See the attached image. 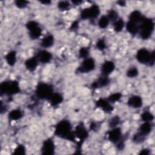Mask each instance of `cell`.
<instances>
[{"instance_id":"obj_17","label":"cell","mask_w":155,"mask_h":155,"mask_svg":"<svg viewBox=\"0 0 155 155\" xmlns=\"http://www.w3.org/2000/svg\"><path fill=\"white\" fill-rule=\"evenodd\" d=\"M143 18L144 16L142 15L141 13L139 11L134 10L130 13L129 16V21L140 24V22L142 21Z\"/></svg>"},{"instance_id":"obj_6","label":"cell","mask_w":155,"mask_h":155,"mask_svg":"<svg viewBox=\"0 0 155 155\" xmlns=\"http://www.w3.org/2000/svg\"><path fill=\"white\" fill-rule=\"evenodd\" d=\"M100 13V8L97 5L94 4L90 7L85 8L82 10L81 17L82 19H91L96 18Z\"/></svg>"},{"instance_id":"obj_18","label":"cell","mask_w":155,"mask_h":155,"mask_svg":"<svg viewBox=\"0 0 155 155\" xmlns=\"http://www.w3.org/2000/svg\"><path fill=\"white\" fill-rule=\"evenodd\" d=\"M126 28L127 31L131 35L136 34L140 29V24L135 23L134 22L128 21L126 24Z\"/></svg>"},{"instance_id":"obj_7","label":"cell","mask_w":155,"mask_h":155,"mask_svg":"<svg viewBox=\"0 0 155 155\" xmlns=\"http://www.w3.org/2000/svg\"><path fill=\"white\" fill-rule=\"evenodd\" d=\"M95 68V62L93 58H87L84 59L78 71L80 73H88L93 70Z\"/></svg>"},{"instance_id":"obj_22","label":"cell","mask_w":155,"mask_h":155,"mask_svg":"<svg viewBox=\"0 0 155 155\" xmlns=\"http://www.w3.org/2000/svg\"><path fill=\"white\" fill-rule=\"evenodd\" d=\"M5 60L9 65L13 66L16 61V52L15 51H11L8 52L5 56Z\"/></svg>"},{"instance_id":"obj_25","label":"cell","mask_w":155,"mask_h":155,"mask_svg":"<svg viewBox=\"0 0 155 155\" xmlns=\"http://www.w3.org/2000/svg\"><path fill=\"white\" fill-rule=\"evenodd\" d=\"M114 25V30L116 32H120L122 30L124 27V22L122 19L118 18L113 24Z\"/></svg>"},{"instance_id":"obj_37","label":"cell","mask_w":155,"mask_h":155,"mask_svg":"<svg viewBox=\"0 0 155 155\" xmlns=\"http://www.w3.org/2000/svg\"><path fill=\"white\" fill-rule=\"evenodd\" d=\"M96 47L100 50H103L104 49H105L106 45H105V42L104 40L102 39L98 40L97 42H96Z\"/></svg>"},{"instance_id":"obj_8","label":"cell","mask_w":155,"mask_h":155,"mask_svg":"<svg viewBox=\"0 0 155 155\" xmlns=\"http://www.w3.org/2000/svg\"><path fill=\"white\" fill-rule=\"evenodd\" d=\"M42 153L46 155H51L54 153V145L53 140L50 139H48L43 143L42 148Z\"/></svg>"},{"instance_id":"obj_27","label":"cell","mask_w":155,"mask_h":155,"mask_svg":"<svg viewBox=\"0 0 155 155\" xmlns=\"http://www.w3.org/2000/svg\"><path fill=\"white\" fill-rule=\"evenodd\" d=\"M138 74H139V71L136 67H132L130 68L127 72V76L131 78L136 77L138 75Z\"/></svg>"},{"instance_id":"obj_36","label":"cell","mask_w":155,"mask_h":155,"mask_svg":"<svg viewBox=\"0 0 155 155\" xmlns=\"http://www.w3.org/2000/svg\"><path fill=\"white\" fill-rule=\"evenodd\" d=\"M15 5L17 7L19 8H23L27 7L28 2L27 1H24V0H17L15 2Z\"/></svg>"},{"instance_id":"obj_33","label":"cell","mask_w":155,"mask_h":155,"mask_svg":"<svg viewBox=\"0 0 155 155\" xmlns=\"http://www.w3.org/2000/svg\"><path fill=\"white\" fill-rule=\"evenodd\" d=\"M38 27H39L38 23L36 22V21H30L28 22L26 24V27L30 31L34 30L35 28H36Z\"/></svg>"},{"instance_id":"obj_9","label":"cell","mask_w":155,"mask_h":155,"mask_svg":"<svg viewBox=\"0 0 155 155\" xmlns=\"http://www.w3.org/2000/svg\"><path fill=\"white\" fill-rule=\"evenodd\" d=\"M108 139L114 143H117L121 140L122 131L120 128H114L108 133Z\"/></svg>"},{"instance_id":"obj_12","label":"cell","mask_w":155,"mask_h":155,"mask_svg":"<svg viewBox=\"0 0 155 155\" xmlns=\"http://www.w3.org/2000/svg\"><path fill=\"white\" fill-rule=\"evenodd\" d=\"M36 58L38 59V61L42 63H48L52 58L51 54L46 50H41L38 52Z\"/></svg>"},{"instance_id":"obj_30","label":"cell","mask_w":155,"mask_h":155,"mask_svg":"<svg viewBox=\"0 0 155 155\" xmlns=\"http://www.w3.org/2000/svg\"><path fill=\"white\" fill-rule=\"evenodd\" d=\"M121 96H122V94L119 93H114V94H112L110 96H109L107 100L109 102H114L119 101L120 99Z\"/></svg>"},{"instance_id":"obj_40","label":"cell","mask_w":155,"mask_h":155,"mask_svg":"<svg viewBox=\"0 0 155 155\" xmlns=\"http://www.w3.org/2000/svg\"><path fill=\"white\" fill-rule=\"evenodd\" d=\"M42 4H50L51 3V1H40Z\"/></svg>"},{"instance_id":"obj_1","label":"cell","mask_w":155,"mask_h":155,"mask_svg":"<svg viewBox=\"0 0 155 155\" xmlns=\"http://www.w3.org/2000/svg\"><path fill=\"white\" fill-rule=\"evenodd\" d=\"M55 134L62 139L71 141H74V134L72 131V127L70 122L67 120L60 121L56 126Z\"/></svg>"},{"instance_id":"obj_10","label":"cell","mask_w":155,"mask_h":155,"mask_svg":"<svg viewBox=\"0 0 155 155\" xmlns=\"http://www.w3.org/2000/svg\"><path fill=\"white\" fill-rule=\"evenodd\" d=\"M74 136L79 138L81 140H83L88 136V133L84 126L81 124L77 125L74 132Z\"/></svg>"},{"instance_id":"obj_23","label":"cell","mask_w":155,"mask_h":155,"mask_svg":"<svg viewBox=\"0 0 155 155\" xmlns=\"http://www.w3.org/2000/svg\"><path fill=\"white\" fill-rule=\"evenodd\" d=\"M22 111L19 110V109H15V110H12L9 114H8V116H9V118L12 120H18V119H19L20 118H21L22 117Z\"/></svg>"},{"instance_id":"obj_2","label":"cell","mask_w":155,"mask_h":155,"mask_svg":"<svg viewBox=\"0 0 155 155\" xmlns=\"http://www.w3.org/2000/svg\"><path fill=\"white\" fill-rule=\"evenodd\" d=\"M154 26L152 19L144 17L140 24V36L143 39H148L154 30Z\"/></svg>"},{"instance_id":"obj_14","label":"cell","mask_w":155,"mask_h":155,"mask_svg":"<svg viewBox=\"0 0 155 155\" xmlns=\"http://www.w3.org/2000/svg\"><path fill=\"white\" fill-rule=\"evenodd\" d=\"M96 104L97 107L101 108L105 112H110L113 109V107L110 105V102L108 101L107 99L105 100L104 99H99L96 101Z\"/></svg>"},{"instance_id":"obj_24","label":"cell","mask_w":155,"mask_h":155,"mask_svg":"<svg viewBox=\"0 0 155 155\" xmlns=\"http://www.w3.org/2000/svg\"><path fill=\"white\" fill-rule=\"evenodd\" d=\"M109 22H110V20L108 18L107 16L103 15L99 19L98 25L101 28H105L108 25Z\"/></svg>"},{"instance_id":"obj_26","label":"cell","mask_w":155,"mask_h":155,"mask_svg":"<svg viewBox=\"0 0 155 155\" xmlns=\"http://www.w3.org/2000/svg\"><path fill=\"white\" fill-rule=\"evenodd\" d=\"M42 33L41 28L38 27L30 31V37L33 39H36L40 37Z\"/></svg>"},{"instance_id":"obj_35","label":"cell","mask_w":155,"mask_h":155,"mask_svg":"<svg viewBox=\"0 0 155 155\" xmlns=\"http://www.w3.org/2000/svg\"><path fill=\"white\" fill-rule=\"evenodd\" d=\"M25 153V148L22 145H18L14 150V154L18 155H22Z\"/></svg>"},{"instance_id":"obj_34","label":"cell","mask_w":155,"mask_h":155,"mask_svg":"<svg viewBox=\"0 0 155 155\" xmlns=\"http://www.w3.org/2000/svg\"><path fill=\"white\" fill-rule=\"evenodd\" d=\"M88 53H89V50H88V48L87 47H82L79 51L80 58H84V59L88 58Z\"/></svg>"},{"instance_id":"obj_16","label":"cell","mask_w":155,"mask_h":155,"mask_svg":"<svg viewBox=\"0 0 155 155\" xmlns=\"http://www.w3.org/2000/svg\"><path fill=\"white\" fill-rule=\"evenodd\" d=\"M38 59L36 58V56H34L28 59L25 62V67L29 71H33L38 66Z\"/></svg>"},{"instance_id":"obj_39","label":"cell","mask_w":155,"mask_h":155,"mask_svg":"<svg viewBox=\"0 0 155 155\" xmlns=\"http://www.w3.org/2000/svg\"><path fill=\"white\" fill-rule=\"evenodd\" d=\"M139 154H143V155H147V154H150V151L147 149H143L140 152Z\"/></svg>"},{"instance_id":"obj_42","label":"cell","mask_w":155,"mask_h":155,"mask_svg":"<svg viewBox=\"0 0 155 155\" xmlns=\"http://www.w3.org/2000/svg\"><path fill=\"white\" fill-rule=\"evenodd\" d=\"M72 2L73 4H74L75 5H79L82 2V1H73Z\"/></svg>"},{"instance_id":"obj_19","label":"cell","mask_w":155,"mask_h":155,"mask_svg":"<svg viewBox=\"0 0 155 155\" xmlns=\"http://www.w3.org/2000/svg\"><path fill=\"white\" fill-rule=\"evenodd\" d=\"M54 43V37L50 35L44 38L41 42V45L44 48H48L53 45Z\"/></svg>"},{"instance_id":"obj_11","label":"cell","mask_w":155,"mask_h":155,"mask_svg":"<svg viewBox=\"0 0 155 155\" xmlns=\"http://www.w3.org/2000/svg\"><path fill=\"white\" fill-rule=\"evenodd\" d=\"M114 64L110 61H105L101 67V71L104 76H108L114 70Z\"/></svg>"},{"instance_id":"obj_4","label":"cell","mask_w":155,"mask_h":155,"mask_svg":"<svg viewBox=\"0 0 155 155\" xmlns=\"http://www.w3.org/2000/svg\"><path fill=\"white\" fill-rule=\"evenodd\" d=\"M53 94V87L46 83H39L36 89V94L41 99H50Z\"/></svg>"},{"instance_id":"obj_38","label":"cell","mask_w":155,"mask_h":155,"mask_svg":"<svg viewBox=\"0 0 155 155\" xmlns=\"http://www.w3.org/2000/svg\"><path fill=\"white\" fill-rule=\"evenodd\" d=\"M119 122V117L117 116H115L111 119V120L110 121V123H109V125L110 127L113 128V127H116V125H117Z\"/></svg>"},{"instance_id":"obj_15","label":"cell","mask_w":155,"mask_h":155,"mask_svg":"<svg viewBox=\"0 0 155 155\" xmlns=\"http://www.w3.org/2000/svg\"><path fill=\"white\" fill-rule=\"evenodd\" d=\"M110 83V79L107 78V76H104L99 78L96 81L94 82L91 84L92 88H97L99 87H102L107 85Z\"/></svg>"},{"instance_id":"obj_13","label":"cell","mask_w":155,"mask_h":155,"mask_svg":"<svg viewBox=\"0 0 155 155\" xmlns=\"http://www.w3.org/2000/svg\"><path fill=\"white\" fill-rule=\"evenodd\" d=\"M127 104L132 108H138L142 105V99L139 96H133L129 98Z\"/></svg>"},{"instance_id":"obj_21","label":"cell","mask_w":155,"mask_h":155,"mask_svg":"<svg viewBox=\"0 0 155 155\" xmlns=\"http://www.w3.org/2000/svg\"><path fill=\"white\" fill-rule=\"evenodd\" d=\"M152 126L150 122H145L139 127V131L141 134L144 136L148 135L151 131Z\"/></svg>"},{"instance_id":"obj_28","label":"cell","mask_w":155,"mask_h":155,"mask_svg":"<svg viewBox=\"0 0 155 155\" xmlns=\"http://www.w3.org/2000/svg\"><path fill=\"white\" fill-rule=\"evenodd\" d=\"M141 118L144 122H151L154 119V116L150 112L145 111L141 114Z\"/></svg>"},{"instance_id":"obj_5","label":"cell","mask_w":155,"mask_h":155,"mask_svg":"<svg viewBox=\"0 0 155 155\" xmlns=\"http://www.w3.org/2000/svg\"><path fill=\"white\" fill-rule=\"evenodd\" d=\"M20 91L19 84L16 81H4L0 85L1 94H14Z\"/></svg>"},{"instance_id":"obj_32","label":"cell","mask_w":155,"mask_h":155,"mask_svg":"<svg viewBox=\"0 0 155 155\" xmlns=\"http://www.w3.org/2000/svg\"><path fill=\"white\" fill-rule=\"evenodd\" d=\"M70 4L68 1H61L58 2V7L61 10H67Z\"/></svg>"},{"instance_id":"obj_20","label":"cell","mask_w":155,"mask_h":155,"mask_svg":"<svg viewBox=\"0 0 155 155\" xmlns=\"http://www.w3.org/2000/svg\"><path fill=\"white\" fill-rule=\"evenodd\" d=\"M50 103L53 106H57L63 101V97L59 93H53L50 98Z\"/></svg>"},{"instance_id":"obj_3","label":"cell","mask_w":155,"mask_h":155,"mask_svg":"<svg viewBox=\"0 0 155 155\" xmlns=\"http://www.w3.org/2000/svg\"><path fill=\"white\" fill-rule=\"evenodd\" d=\"M136 59L141 64H148L152 66L154 62V52H150L146 48H140L136 53Z\"/></svg>"},{"instance_id":"obj_29","label":"cell","mask_w":155,"mask_h":155,"mask_svg":"<svg viewBox=\"0 0 155 155\" xmlns=\"http://www.w3.org/2000/svg\"><path fill=\"white\" fill-rule=\"evenodd\" d=\"M107 17H108V18L109 19L110 21H111L113 22H115L118 19V14L115 10H111L108 12Z\"/></svg>"},{"instance_id":"obj_31","label":"cell","mask_w":155,"mask_h":155,"mask_svg":"<svg viewBox=\"0 0 155 155\" xmlns=\"http://www.w3.org/2000/svg\"><path fill=\"white\" fill-rule=\"evenodd\" d=\"M145 136L143 135L140 132H138L134 135L133 140L136 143H140L143 141V140L145 139Z\"/></svg>"},{"instance_id":"obj_41","label":"cell","mask_w":155,"mask_h":155,"mask_svg":"<svg viewBox=\"0 0 155 155\" xmlns=\"http://www.w3.org/2000/svg\"><path fill=\"white\" fill-rule=\"evenodd\" d=\"M117 3L119 4V5L120 6H124L125 5V1H119L117 2Z\"/></svg>"}]
</instances>
